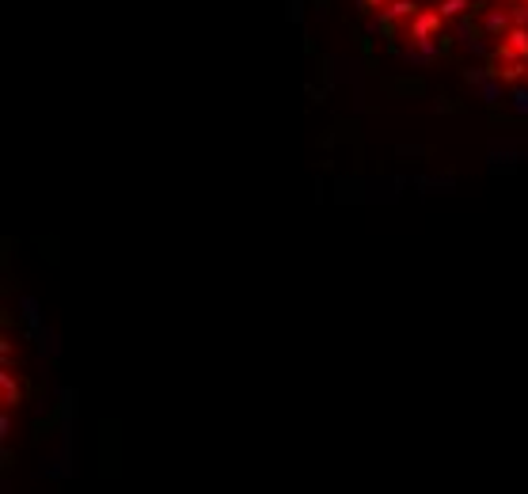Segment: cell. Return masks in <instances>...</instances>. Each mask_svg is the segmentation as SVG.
<instances>
[{"mask_svg":"<svg viewBox=\"0 0 528 494\" xmlns=\"http://www.w3.org/2000/svg\"><path fill=\"white\" fill-rule=\"evenodd\" d=\"M357 4H361V8H384L388 0H357Z\"/></svg>","mask_w":528,"mask_h":494,"instance_id":"8","label":"cell"},{"mask_svg":"<svg viewBox=\"0 0 528 494\" xmlns=\"http://www.w3.org/2000/svg\"><path fill=\"white\" fill-rule=\"evenodd\" d=\"M418 12H422V8L414 4V0H392L388 12H384V20H403V23H407V20H414Z\"/></svg>","mask_w":528,"mask_h":494,"instance_id":"3","label":"cell"},{"mask_svg":"<svg viewBox=\"0 0 528 494\" xmlns=\"http://www.w3.org/2000/svg\"><path fill=\"white\" fill-rule=\"evenodd\" d=\"M464 8H471V0H441L437 12H441V20H449V15H460Z\"/></svg>","mask_w":528,"mask_h":494,"instance_id":"5","label":"cell"},{"mask_svg":"<svg viewBox=\"0 0 528 494\" xmlns=\"http://www.w3.org/2000/svg\"><path fill=\"white\" fill-rule=\"evenodd\" d=\"M509 20H513V27H528V4H513L509 8Z\"/></svg>","mask_w":528,"mask_h":494,"instance_id":"6","label":"cell"},{"mask_svg":"<svg viewBox=\"0 0 528 494\" xmlns=\"http://www.w3.org/2000/svg\"><path fill=\"white\" fill-rule=\"evenodd\" d=\"M513 99H517V107H521V110H528V91H517Z\"/></svg>","mask_w":528,"mask_h":494,"instance_id":"7","label":"cell"},{"mask_svg":"<svg viewBox=\"0 0 528 494\" xmlns=\"http://www.w3.org/2000/svg\"><path fill=\"white\" fill-rule=\"evenodd\" d=\"M517 4H528V0H517Z\"/></svg>","mask_w":528,"mask_h":494,"instance_id":"9","label":"cell"},{"mask_svg":"<svg viewBox=\"0 0 528 494\" xmlns=\"http://www.w3.org/2000/svg\"><path fill=\"white\" fill-rule=\"evenodd\" d=\"M502 42H506L509 50H513L517 58H521V61H528V27H513V31H509Z\"/></svg>","mask_w":528,"mask_h":494,"instance_id":"4","label":"cell"},{"mask_svg":"<svg viewBox=\"0 0 528 494\" xmlns=\"http://www.w3.org/2000/svg\"><path fill=\"white\" fill-rule=\"evenodd\" d=\"M483 31H487V34H502V39L513 31V20H509L506 8H490V12L483 15Z\"/></svg>","mask_w":528,"mask_h":494,"instance_id":"2","label":"cell"},{"mask_svg":"<svg viewBox=\"0 0 528 494\" xmlns=\"http://www.w3.org/2000/svg\"><path fill=\"white\" fill-rule=\"evenodd\" d=\"M437 31H441V12H437V8H422V12L414 15V20H407V23H403V34L411 39V46H414V42H426V39H433Z\"/></svg>","mask_w":528,"mask_h":494,"instance_id":"1","label":"cell"}]
</instances>
